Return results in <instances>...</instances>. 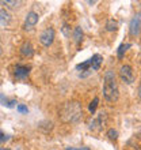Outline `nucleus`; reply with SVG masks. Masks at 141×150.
Listing matches in <instances>:
<instances>
[{"mask_svg":"<svg viewBox=\"0 0 141 150\" xmlns=\"http://www.w3.org/2000/svg\"><path fill=\"white\" fill-rule=\"evenodd\" d=\"M0 150H1V149H0Z\"/></svg>","mask_w":141,"mask_h":150,"instance_id":"24","label":"nucleus"},{"mask_svg":"<svg viewBox=\"0 0 141 150\" xmlns=\"http://www.w3.org/2000/svg\"><path fill=\"white\" fill-rule=\"evenodd\" d=\"M0 4H4V6H7V7H16L18 4H19V1H16V0H1L0 1Z\"/></svg>","mask_w":141,"mask_h":150,"instance_id":"16","label":"nucleus"},{"mask_svg":"<svg viewBox=\"0 0 141 150\" xmlns=\"http://www.w3.org/2000/svg\"><path fill=\"white\" fill-rule=\"evenodd\" d=\"M20 55L24 56V57H31L34 55V48H33L31 42L26 41V42L22 44V47H20Z\"/></svg>","mask_w":141,"mask_h":150,"instance_id":"9","label":"nucleus"},{"mask_svg":"<svg viewBox=\"0 0 141 150\" xmlns=\"http://www.w3.org/2000/svg\"><path fill=\"white\" fill-rule=\"evenodd\" d=\"M119 78H121V81L124 83H126V85H132V83L134 82V79H136L133 68L130 67L129 64L122 66V67L119 68Z\"/></svg>","mask_w":141,"mask_h":150,"instance_id":"3","label":"nucleus"},{"mask_svg":"<svg viewBox=\"0 0 141 150\" xmlns=\"http://www.w3.org/2000/svg\"><path fill=\"white\" fill-rule=\"evenodd\" d=\"M107 137H109L111 141H115V139L118 138V131L114 130V128H110V130L107 131Z\"/></svg>","mask_w":141,"mask_h":150,"instance_id":"17","label":"nucleus"},{"mask_svg":"<svg viewBox=\"0 0 141 150\" xmlns=\"http://www.w3.org/2000/svg\"><path fill=\"white\" fill-rule=\"evenodd\" d=\"M141 33V12H137L136 15L130 19L129 23V34L132 37H137Z\"/></svg>","mask_w":141,"mask_h":150,"instance_id":"4","label":"nucleus"},{"mask_svg":"<svg viewBox=\"0 0 141 150\" xmlns=\"http://www.w3.org/2000/svg\"><path fill=\"white\" fill-rule=\"evenodd\" d=\"M0 104L1 105H6L8 108H12L16 104L15 100H8L7 97H4V94H0Z\"/></svg>","mask_w":141,"mask_h":150,"instance_id":"14","label":"nucleus"},{"mask_svg":"<svg viewBox=\"0 0 141 150\" xmlns=\"http://www.w3.org/2000/svg\"><path fill=\"white\" fill-rule=\"evenodd\" d=\"M98 103H99V98L98 97H95L94 98V101L90 104V107H88V109H90V112H92L94 113L95 111H96V107H98Z\"/></svg>","mask_w":141,"mask_h":150,"instance_id":"18","label":"nucleus"},{"mask_svg":"<svg viewBox=\"0 0 141 150\" xmlns=\"http://www.w3.org/2000/svg\"><path fill=\"white\" fill-rule=\"evenodd\" d=\"M83 115L82 105L76 101H70V103H65L63 108L60 109V117L63 119V122L65 123H76L80 120Z\"/></svg>","mask_w":141,"mask_h":150,"instance_id":"2","label":"nucleus"},{"mask_svg":"<svg viewBox=\"0 0 141 150\" xmlns=\"http://www.w3.org/2000/svg\"><path fill=\"white\" fill-rule=\"evenodd\" d=\"M18 111L20 113H27V107H24V105H18Z\"/></svg>","mask_w":141,"mask_h":150,"instance_id":"19","label":"nucleus"},{"mask_svg":"<svg viewBox=\"0 0 141 150\" xmlns=\"http://www.w3.org/2000/svg\"><path fill=\"white\" fill-rule=\"evenodd\" d=\"M6 139H7V137H6V135L0 131V142H3V141H6Z\"/></svg>","mask_w":141,"mask_h":150,"instance_id":"20","label":"nucleus"},{"mask_svg":"<svg viewBox=\"0 0 141 150\" xmlns=\"http://www.w3.org/2000/svg\"><path fill=\"white\" fill-rule=\"evenodd\" d=\"M38 19H39L38 14H37V12H34V11H30L27 15H26V21H24L23 29H24V30H31L35 25H37Z\"/></svg>","mask_w":141,"mask_h":150,"instance_id":"7","label":"nucleus"},{"mask_svg":"<svg viewBox=\"0 0 141 150\" xmlns=\"http://www.w3.org/2000/svg\"><path fill=\"white\" fill-rule=\"evenodd\" d=\"M39 41L42 44L43 47H50L53 41H54V29L53 28H47L45 29L41 36H39Z\"/></svg>","mask_w":141,"mask_h":150,"instance_id":"5","label":"nucleus"},{"mask_svg":"<svg viewBox=\"0 0 141 150\" xmlns=\"http://www.w3.org/2000/svg\"><path fill=\"white\" fill-rule=\"evenodd\" d=\"M103 62V57L101 55H94L90 59V63H91V70L92 71H98L99 68H101V64H102Z\"/></svg>","mask_w":141,"mask_h":150,"instance_id":"10","label":"nucleus"},{"mask_svg":"<svg viewBox=\"0 0 141 150\" xmlns=\"http://www.w3.org/2000/svg\"><path fill=\"white\" fill-rule=\"evenodd\" d=\"M105 120H106V113H105V112H101V113H98L90 122L88 128H90V130H92V131L101 130V128L103 127V124H105Z\"/></svg>","mask_w":141,"mask_h":150,"instance_id":"6","label":"nucleus"},{"mask_svg":"<svg viewBox=\"0 0 141 150\" xmlns=\"http://www.w3.org/2000/svg\"><path fill=\"white\" fill-rule=\"evenodd\" d=\"M118 29V22L115 19H109L106 22V30L107 32H115Z\"/></svg>","mask_w":141,"mask_h":150,"instance_id":"12","label":"nucleus"},{"mask_svg":"<svg viewBox=\"0 0 141 150\" xmlns=\"http://www.w3.org/2000/svg\"><path fill=\"white\" fill-rule=\"evenodd\" d=\"M103 97L109 103H115L119 97V90H118L117 76L113 70H107L105 72L103 78Z\"/></svg>","mask_w":141,"mask_h":150,"instance_id":"1","label":"nucleus"},{"mask_svg":"<svg viewBox=\"0 0 141 150\" xmlns=\"http://www.w3.org/2000/svg\"><path fill=\"white\" fill-rule=\"evenodd\" d=\"M30 72V68L27 66H22V64H18L15 66V70H14V74L18 79H24Z\"/></svg>","mask_w":141,"mask_h":150,"instance_id":"8","label":"nucleus"},{"mask_svg":"<svg viewBox=\"0 0 141 150\" xmlns=\"http://www.w3.org/2000/svg\"><path fill=\"white\" fill-rule=\"evenodd\" d=\"M10 21H11V15L6 10L0 8V26H7L10 23Z\"/></svg>","mask_w":141,"mask_h":150,"instance_id":"11","label":"nucleus"},{"mask_svg":"<svg viewBox=\"0 0 141 150\" xmlns=\"http://www.w3.org/2000/svg\"><path fill=\"white\" fill-rule=\"evenodd\" d=\"M132 47L130 44H121L119 47H118V49H117V56H118V59H122L124 57V53H125L129 48Z\"/></svg>","mask_w":141,"mask_h":150,"instance_id":"13","label":"nucleus"},{"mask_svg":"<svg viewBox=\"0 0 141 150\" xmlns=\"http://www.w3.org/2000/svg\"><path fill=\"white\" fill-rule=\"evenodd\" d=\"M67 150H90V149H87V147H83V149H72V147H67Z\"/></svg>","mask_w":141,"mask_h":150,"instance_id":"21","label":"nucleus"},{"mask_svg":"<svg viewBox=\"0 0 141 150\" xmlns=\"http://www.w3.org/2000/svg\"><path fill=\"white\" fill-rule=\"evenodd\" d=\"M138 96H140V100H141V82H140V86H138Z\"/></svg>","mask_w":141,"mask_h":150,"instance_id":"22","label":"nucleus"},{"mask_svg":"<svg viewBox=\"0 0 141 150\" xmlns=\"http://www.w3.org/2000/svg\"><path fill=\"white\" fill-rule=\"evenodd\" d=\"M0 55H1V47H0Z\"/></svg>","mask_w":141,"mask_h":150,"instance_id":"23","label":"nucleus"},{"mask_svg":"<svg viewBox=\"0 0 141 150\" xmlns=\"http://www.w3.org/2000/svg\"><path fill=\"white\" fill-rule=\"evenodd\" d=\"M82 38H83V30H82V28H80V26H76V28H75V30H73V40H75V42L79 44L80 41H82Z\"/></svg>","mask_w":141,"mask_h":150,"instance_id":"15","label":"nucleus"}]
</instances>
